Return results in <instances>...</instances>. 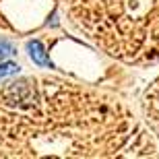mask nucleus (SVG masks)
<instances>
[{"label": "nucleus", "instance_id": "f257e3e1", "mask_svg": "<svg viewBox=\"0 0 159 159\" xmlns=\"http://www.w3.org/2000/svg\"><path fill=\"white\" fill-rule=\"evenodd\" d=\"M29 54H31V58L35 60L37 64L50 66V58L46 56V52H43V46H41L39 41H31V43H29Z\"/></svg>", "mask_w": 159, "mask_h": 159}, {"label": "nucleus", "instance_id": "f03ea898", "mask_svg": "<svg viewBox=\"0 0 159 159\" xmlns=\"http://www.w3.org/2000/svg\"><path fill=\"white\" fill-rule=\"evenodd\" d=\"M19 68L15 64H0V77H6V75H15Z\"/></svg>", "mask_w": 159, "mask_h": 159}]
</instances>
